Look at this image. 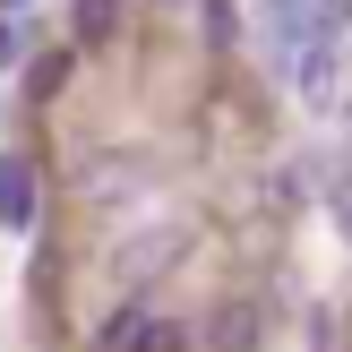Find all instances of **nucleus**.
Here are the masks:
<instances>
[{
	"label": "nucleus",
	"instance_id": "nucleus-3",
	"mask_svg": "<svg viewBox=\"0 0 352 352\" xmlns=\"http://www.w3.org/2000/svg\"><path fill=\"white\" fill-rule=\"evenodd\" d=\"M120 26V0H78V43H103Z\"/></svg>",
	"mask_w": 352,
	"mask_h": 352
},
{
	"label": "nucleus",
	"instance_id": "nucleus-4",
	"mask_svg": "<svg viewBox=\"0 0 352 352\" xmlns=\"http://www.w3.org/2000/svg\"><path fill=\"white\" fill-rule=\"evenodd\" d=\"M258 9H267V17H275V34H284V43H292V52H301V9H309V0H258Z\"/></svg>",
	"mask_w": 352,
	"mask_h": 352
},
{
	"label": "nucleus",
	"instance_id": "nucleus-5",
	"mask_svg": "<svg viewBox=\"0 0 352 352\" xmlns=\"http://www.w3.org/2000/svg\"><path fill=\"white\" fill-rule=\"evenodd\" d=\"M336 215H344V232H352V181H336Z\"/></svg>",
	"mask_w": 352,
	"mask_h": 352
},
{
	"label": "nucleus",
	"instance_id": "nucleus-2",
	"mask_svg": "<svg viewBox=\"0 0 352 352\" xmlns=\"http://www.w3.org/2000/svg\"><path fill=\"white\" fill-rule=\"evenodd\" d=\"M129 352H189V336H181V318H138V344Z\"/></svg>",
	"mask_w": 352,
	"mask_h": 352
},
{
	"label": "nucleus",
	"instance_id": "nucleus-1",
	"mask_svg": "<svg viewBox=\"0 0 352 352\" xmlns=\"http://www.w3.org/2000/svg\"><path fill=\"white\" fill-rule=\"evenodd\" d=\"M0 223H9V232L34 223V172L26 164H0Z\"/></svg>",
	"mask_w": 352,
	"mask_h": 352
}]
</instances>
